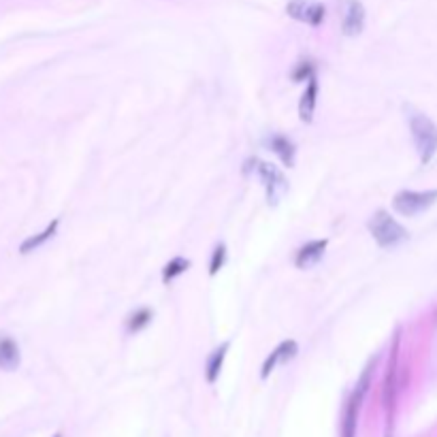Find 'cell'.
Masks as SVG:
<instances>
[{
	"instance_id": "5bb4252c",
	"label": "cell",
	"mask_w": 437,
	"mask_h": 437,
	"mask_svg": "<svg viewBox=\"0 0 437 437\" xmlns=\"http://www.w3.org/2000/svg\"><path fill=\"white\" fill-rule=\"evenodd\" d=\"M58 227H60V220L56 217V220H52L50 224H48V229L45 231H41V233H36V235H32V237H28L22 245H20V252L22 254H30L32 250H36V248H41L45 241H50L54 235H56V231H58Z\"/></svg>"
},
{
	"instance_id": "7c38bea8",
	"label": "cell",
	"mask_w": 437,
	"mask_h": 437,
	"mask_svg": "<svg viewBox=\"0 0 437 437\" xmlns=\"http://www.w3.org/2000/svg\"><path fill=\"white\" fill-rule=\"evenodd\" d=\"M22 354L20 348L11 337H0V369L3 371H15L20 367Z\"/></svg>"
},
{
	"instance_id": "2e32d148",
	"label": "cell",
	"mask_w": 437,
	"mask_h": 437,
	"mask_svg": "<svg viewBox=\"0 0 437 437\" xmlns=\"http://www.w3.org/2000/svg\"><path fill=\"white\" fill-rule=\"evenodd\" d=\"M152 318H154V312H152L150 308H141V310H137L135 314H130L128 320H126L128 333H139L141 329H145V327L152 322Z\"/></svg>"
},
{
	"instance_id": "30bf717a",
	"label": "cell",
	"mask_w": 437,
	"mask_h": 437,
	"mask_svg": "<svg viewBox=\"0 0 437 437\" xmlns=\"http://www.w3.org/2000/svg\"><path fill=\"white\" fill-rule=\"evenodd\" d=\"M316 101H318V81H316V75H314L312 79H308V87H305V92L301 94V101H299V117H301V122L310 124L314 120Z\"/></svg>"
},
{
	"instance_id": "52a82bcc",
	"label": "cell",
	"mask_w": 437,
	"mask_h": 437,
	"mask_svg": "<svg viewBox=\"0 0 437 437\" xmlns=\"http://www.w3.org/2000/svg\"><path fill=\"white\" fill-rule=\"evenodd\" d=\"M327 245H329L327 239H314L310 243H305L303 248H299V252L294 256V265L299 269H312V267H316L318 262L322 260V256H324Z\"/></svg>"
},
{
	"instance_id": "e0dca14e",
	"label": "cell",
	"mask_w": 437,
	"mask_h": 437,
	"mask_svg": "<svg viewBox=\"0 0 437 437\" xmlns=\"http://www.w3.org/2000/svg\"><path fill=\"white\" fill-rule=\"evenodd\" d=\"M227 262V245L224 243H217L213 248V254H211V262H209V275H217V271H220L224 267Z\"/></svg>"
},
{
	"instance_id": "9c48e42d",
	"label": "cell",
	"mask_w": 437,
	"mask_h": 437,
	"mask_svg": "<svg viewBox=\"0 0 437 437\" xmlns=\"http://www.w3.org/2000/svg\"><path fill=\"white\" fill-rule=\"evenodd\" d=\"M397 348H399V337H395V345H392L390 352V365L388 373L384 380V408L390 412L395 406V395H397Z\"/></svg>"
},
{
	"instance_id": "ba28073f",
	"label": "cell",
	"mask_w": 437,
	"mask_h": 437,
	"mask_svg": "<svg viewBox=\"0 0 437 437\" xmlns=\"http://www.w3.org/2000/svg\"><path fill=\"white\" fill-rule=\"evenodd\" d=\"M363 28H365V7L359 0H350L343 24H341V32L345 36H357L363 32Z\"/></svg>"
},
{
	"instance_id": "ac0fdd59",
	"label": "cell",
	"mask_w": 437,
	"mask_h": 437,
	"mask_svg": "<svg viewBox=\"0 0 437 437\" xmlns=\"http://www.w3.org/2000/svg\"><path fill=\"white\" fill-rule=\"evenodd\" d=\"M314 71H316V66H314V62H299L296 64V69L292 71V79L294 81H305V79H312L314 77Z\"/></svg>"
},
{
	"instance_id": "7a4b0ae2",
	"label": "cell",
	"mask_w": 437,
	"mask_h": 437,
	"mask_svg": "<svg viewBox=\"0 0 437 437\" xmlns=\"http://www.w3.org/2000/svg\"><path fill=\"white\" fill-rule=\"evenodd\" d=\"M410 130L422 164H429L437 154V124L420 111H410Z\"/></svg>"
},
{
	"instance_id": "4fadbf2b",
	"label": "cell",
	"mask_w": 437,
	"mask_h": 437,
	"mask_svg": "<svg viewBox=\"0 0 437 437\" xmlns=\"http://www.w3.org/2000/svg\"><path fill=\"white\" fill-rule=\"evenodd\" d=\"M269 148H271V152L290 169V166H294V154H296V150H294V143L288 139V137H284V135H273L271 139H269Z\"/></svg>"
},
{
	"instance_id": "277c9868",
	"label": "cell",
	"mask_w": 437,
	"mask_h": 437,
	"mask_svg": "<svg viewBox=\"0 0 437 437\" xmlns=\"http://www.w3.org/2000/svg\"><path fill=\"white\" fill-rule=\"evenodd\" d=\"M256 162V173L258 178L265 184V192H267V201L269 205H278L284 194L288 192V180L284 178V173L275 166V164H269V162H262L258 158H254Z\"/></svg>"
},
{
	"instance_id": "d6986e66",
	"label": "cell",
	"mask_w": 437,
	"mask_h": 437,
	"mask_svg": "<svg viewBox=\"0 0 437 437\" xmlns=\"http://www.w3.org/2000/svg\"><path fill=\"white\" fill-rule=\"evenodd\" d=\"M54 437H62V433H56V435H54Z\"/></svg>"
},
{
	"instance_id": "9a60e30c",
	"label": "cell",
	"mask_w": 437,
	"mask_h": 437,
	"mask_svg": "<svg viewBox=\"0 0 437 437\" xmlns=\"http://www.w3.org/2000/svg\"><path fill=\"white\" fill-rule=\"evenodd\" d=\"M188 269H190V260L184 258V256H175V258H171V260L166 262L164 269H162V282L169 284V282H173L175 278H180L182 273H186Z\"/></svg>"
},
{
	"instance_id": "8992f818",
	"label": "cell",
	"mask_w": 437,
	"mask_h": 437,
	"mask_svg": "<svg viewBox=\"0 0 437 437\" xmlns=\"http://www.w3.org/2000/svg\"><path fill=\"white\" fill-rule=\"evenodd\" d=\"M296 354H299V343H296L294 339H286V341H282V343L273 350V352L265 359V363H262L260 378H262V380H267V378L273 373V369H275L278 365H284V363L292 361Z\"/></svg>"
},
{
	"instance_id": "5b68a950",
	"label": "cell",
	"mask_w": 437,
	"mask_h": 437,
	"mask_svg": "<svg viewBox=\"0 0 437 437\" xmlns=\"http://www.w3.org/2000/svg\"><path fill=\"white\" fill-rule=\"evenodd\" d=\"M286 13L288 17L308 24L312 28L322 26L324 17H327V7L322 3H316V0H290L286 5Z\"/></svg>"
},
{
	"instance_id": "3957f363",
	"label": "cell",
	"mask_w": 437,
	"mask_h": 437,
	"mask_svg": "<svg viewBox=\"0 0 437 437\" xmlns=\"http://www.w3.org/2000/svg\"><path fill=\"white\" fill-rule=\"evenodd\" d=\"M437 201V190H424V192H414V190H401L392 199V209L399 215L414 217L431 209Z\"/></svg>"
},
{
	"instance_id": "8fae6325",
	"label": "cell",
	"mask_w": 437,
	"mask_h": 437,
	"mask_svg": "<svg viewBox=\"0 0 437 437\" xmlns=\"http://www.w3.org/2000/svg\"><path fill=\"white\" fill-rule=\"evenodd\" d=\"M229 348H231V341H224L222 345H217L209 354L207 365H205V378H207L209 384H215V380L220 378V371H222L227 354H229Z\"/></svg>"
},
{
	"instance_id": "6da1fadb",
	"label": "cell",
	"mask_w": 437,
	"mask_h": 437,
	"mask_svg": "<svg viewBox=\"0 0 437 437\" xmlns=\"http://www.w3.org/2000/svg\"><path fill=\"white\" fill-rule=\"evenodd\" d=\"M367 229L380 248H397L403 241H408V237H410L408 229L401 227L395 217L384 209H378L371 215V220L367 222Z\"/></svg>"
}]
</instances>
